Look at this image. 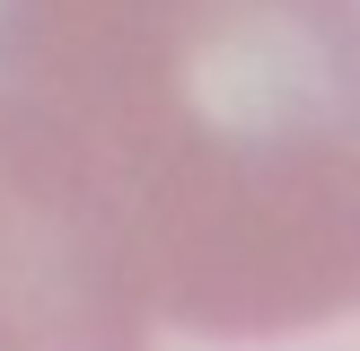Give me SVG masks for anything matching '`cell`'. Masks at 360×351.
<instances>
[{
    "label": "cell",
    "mask_w": 360,
    "mask_h": 351,
    "mask_svg": "<svg viewBox=\"0 0 360 351\" xmlns=\"http://www.w3.org/2000/svg\"><path fill=\"white\" fill-rule=\"evenodd\" d=\"M0 97L158 325L360 307V0H0Z\"/></svg>",
    "instance_id": "6da1fadb"
},
{
    "label": "cell",
    "mask_w": 360,
    "mask_h": 351,
    "mask_svg": "<svg viewBox=\"0 0 360 351\" xmlns=\"http://www.w3.org/2000/svg\"><path fill=\"white\" fill-rule=\"evenodd\" d=\"M158 333L141 281L53 167L35 123L0 97V343H141Z\"/></svg>",
    "instance_id": "7a4b0ae2"
}]
</instances>
